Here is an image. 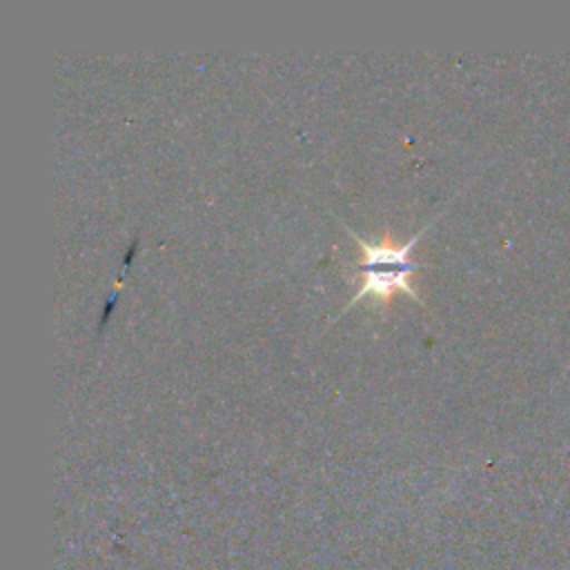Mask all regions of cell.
<instances>
[{
  "label": "cell",
  "mask_w": 570,
  "mask_h": 570,
  "mask_svg": "<svg viewBox=\"0 0 570 570\" xmlns=\"http://www.w3.org/2000/svg\"><path fill=\"white\" fill-rule=\"evenodd\" d=\"M428 225H430V223H425L423 229H419V232H416L414 236H410L405 243L392 240L390 234H385L379 243H367L365 238L356 236V232L345 225L347 234L361 245V252H363V258H358V261L354 263V267H358V269H414V272L421 269V267H425V265H421V263L407 261V256L412 254L414 243L421 238V234L428 229Z\"/></svg>",
  "instance_id": "1"
},
{
  "label": "cell",
  "mask_w": 570,
  "mask_h": 570,
  "mask_svg": "<svg viewBox=\"0 0 570 570\" xmlns=\"http://www.w3.org/2000/svg\"><path fill=\"white\" fill-rule=\"evenodd\" d=\"M412 274H414V269H363V285L354 292L350 303H345L341 314L367 294L372 296V301H376L379 307H385L396 289L410 294L416 303H421V298L414 289V283H412Z\"/></svg>",
  "instance_id": "2"
}]
</instances>
